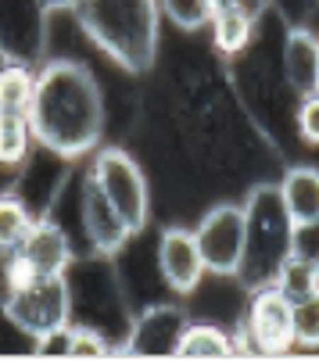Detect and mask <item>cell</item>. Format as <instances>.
<instances>
[{
    "instance_id": "cell-1",
    "label": "cell",
    "mask_w": 319,
    "mask_h": 362,
    "mask_svg": "<svg viewBox=\"0 0 319 362\" xmlns=\"http://www.w3.org/2000/svg\"><path fill=\"white\" fill-rule=\"evenodd\" d=\"M36 147L54 151L65 162H79L104 144L108 105L97 76L72 58H47L36 65V93L29 105Z\"/></svg>"
},
{
    "instance_id": "cell-2",
    "label": "cell",
    "mask_w": 319,
    "mask_h": 362,
    "mask_svg": "<svg viewBox=\"0 0 319 362\" xmlns=\"http://www.w3.org/2000/svg\"><path fill=\"white\" fill-rule=\"evenodd\" d=\"M83 36L122 72L144 76L158 62L162 4L158 0H79L72 8Z\"/></svg>"
},
{
    "instance_id": "cell-3",
    "label": "cell",
    "mask_w": 319,
    "mask_h": 362,
    "mask_svg": "<svg viewBox=\"0 0 319 362\" xmlns=\"http://www.w3.org/2000/svg\"><path fill=\"white\" fill-rule=\"evenodd\" d=\"M244 216H248V244H244V262L237 276L244 280V287L255 291V287L273 284L280 262L291 255L294 223L280 201V190L269 183L248 190Z\"/></svg>"
},
{
    "instance_id": "cell-4",
    "label": "cell",
    "mask_w": 319,
    "mask_h": 362,
    "mask_svg": "<svg viewBox=\"0 0 319 362\" xmlns=\"http://www.w3.org/2000/svg\"><path fill=\"white\" fill-rule=\"evenodd\" d=\"M86 176L100 187V194L108 197V204L126 223V230L133 237L144 233V226L151 219V187H147V176L133 154L126 147H115V144H100L90 154Z\"/></svg>"
},
{
    "instance_id": "cell-5",
    "label": "cell",
    "mask_w": 319,
    "mask_h": 362,
    "mask_svg": "<svg viewBox=\"0 0 319 362\" xmlns=\"http://www.w3.org/2000/svg\"><path fill=\"white\" fill-rule=\"evenodd\" d=\"M22 337H29V348H33V337L40 334H50V330H62L72 323V287H69V273H47V276H36L33 284L18 287L8 305L0 308Z\"/></svg>"
},
{
    "instance_id": "cell-6",
    "label": "cell",
    "mask_w": 319,
    "mask_h": 362,
    "mask_svg": "<svg viewBox=\"0 0 319 362\" xmlns=\"http://www.w3.org/2000/svg\"><path fill=\"white\" fill-rule=\"evenodd\" d=\"M194 237L201 244L208 276H237L244 262V244H248V216L244 204L219 201L201 216L194 226Z\"/></svg>"
},
{
    "instance_id": "cell-7",
    "label": "cell",
    "mask_w": 319,
    "mask_h": 362,
    "mask_svg": "<svg viewBox=\"0 0 319 362\" xmlns=\"http://www.w3.org/2000/svg\"><path fill=\"white\" fill-rule=\"evenodd\" d=\"M50 15L43 0H0V54L33 69L43 65Z\"/></svg>"
},
{
    "instance_id": "cell-8",
    "label": "cell",
    "mask_w": 319,
    "mask_h": 362,
    "mask_svg": "<svg viewBox=\"0 0 319 362\" xmlns=\"http://www.w3.org/2000/svg\"><path fill=\"white\" fill-rule=\"evenodd\" d=\"M154 262H158V276H162V284L176 298H190L208 276L201 244H197L194 230H187V226H166L162 233H158Z\"/></svg>"
},
{
    "instance_id": "cell-9",
    "label": "cell",
    "mask_w": 319,
    "mask_h": 362,
    "mask_svg": "<svg viewBox=\"0 0 319 362\" xmlns=\"http://www.w3.org/2000/svg\"><path fill=\"white\" fill-rule=\"evenodd\" d=\"M244 327L258 348V355H287L294 351V327H291V298L280 294L273 284L255 287Z\"/></svg>"
},
{
    "instance_id": "cell-10",
    "label": "cell",
    "mask_w": 319,
    "mask_h": 362,
    "mask_svg": "<svg viewBox=\"0 0 319 362\" xmlns=\"http://www.w3.org/2000/svg\"><path fill=\"white\" fill-rule=\"evenodd\" d=\"M79 216H83V233L97 258H112L133 240L126 223L115 216L108 197L100 194V187L90 176H83V187H79Z\"/></svg>"
},
{
    "instance_id": "cell-11",
    "label": "cell",
    "mask_w": 319,
    "mask_h": 362,
    "mask_svg": "<svg viewBox=\"0 0 319 362\" xmlns=\"http://www.w3.org/2000/svg\"><path fill=\"white\" fill-rule=\"evenodd\" d=\"M183 327H187L183 308H176V305L147 308V313H140L129 323V337L122 344H115L112 355H176Z\"/></svg>"
},
{
    "instance_id": "cell-12",
    "label": "cell",
    "mask_w": 319,
    "mask_h": 362,
    "mask_svg": "<svg viewBox=\"0 0 319 362\" xmlns=\"http://www.w3.org/2000/svg\"><path fill=\"white\" fill-rule=\"evenodd\" d=\"M18 255H25V262L47 276V273H69V266H76V247L69 240V233L62 230V223L54 216H36L25 240L15 247Z\"/></svg>"
},
{
    "instance_id": "cell-13",
    "label": "cell",
    "mask_w": 319,
    "mask_h": 362,
    "mask_svg": "<svg viewBox=\"0 0 319 362\" xmlns=\"http://www.w3.org/2000/svg\"><path fill=\"white\" fill-rule=\"evenodd\" d=\"M280 69H284V79L287 86L305 97V93H315V83H319V36L308 29V25H291L287 36H284V54H280Z\"/></svg>"
},
{
    "instance_id": "cell-14",
    "label": "cell",
    "mask_w": 319,
    "mask_h": 362,
    "mask_svg": "<svg viewBox=\"0 0 319 362\" xmlns=\"http://www.w3.org/2000/svg\"><path fill=\"white\" fill-rule=\"evenodd\" d=\"M277 190L294 226L319 223V169L315 165H291L280 176Z\"/></svg>"
},
{
    "instance_id": "cell-15",
    "label": "cell",
    "mask_w": 319,
    "mask_h": 362,
    "mask_svg": "<svg viewBox=\"0 0 319 362\" xmlns=\"http://www.w3.org/2000/svg\"><path fill=\"white\" fill-rule=\"evenodd\" d=\"M208 29H211V47H216L219 58H240V54H248L251 43H255L258 22H251L244 11H237V8L230 4V8L211 11Z\"/></svg>"
},
{
    "instance_id": "cell-16",
    "label": "cell",
    "mask_w": 319,
    "mask_h": 362,
    "mask_svg": "<svg viewBox=\"0 0 319 362\" xmlns=\"http://www.w3.org/2000/svg\"><path fill=\"white\" fill-rule=\"evenodd\" d=\"M180 358H230L233 355V337L230 330H223L219 323H190L180 334L176 344Z\"/></svg>"
},
{
    "instance_id": "cell-17",
    "label": "cell",
    "mask_w": 319,
    "mask_h": 362,
    "mask_svg": "<svg viewBox=\"0 0 319 362\" xmlns=\"http://www.w3.org/2000/svg\"><path fill=\"white\" fill-rule=\"evenodd\" d=\"M33 147H36V136H33L29 115L0 112V165L22 169L25 158L33 154Z\"/></svg>"
},
{
    "instance_id": "cell-18",
    "label": "cell",
    "mask_w": 319,
    "mask_h": 362,
    "mask_svg": "<svg viewBox=\"0 0 319 362\" xmlns=\"http://www.w3.org/2000/svg\"><path fill=\"white\" fill-rule=\"evenodd\" d=\"M33 93H36V69L33 65L8 62L4 69H0V112L29 115Z\"/></svg>"
},
{
    "instance_id": "cell-19",
    "label": "cell",
    "mask_w": 319,
    "mask_h": 362,
    "mask_svg": "<svg viewBox=\"0 0 319 362\" xmlns=\"http://www.w3.org/2000/svg\"><path fill=\"white\" fill-rule=\"evenodd\" d=\"M33 219H36V212L25 204L22 194L0 190V251H15L25 240Z\"/></svg>"
},
{
    "instance_id": "cell-20",
    "label": "cell",
    "mask_w": 319,
    "mask_h": 362,
    "mask_svg": "<svg viewBox=\"0 0 319 362\" xmlns=\"http://www.w3.org/2000/svg\"><path fill=\"white\" fill-rule=\"evenodd\" d=\"M273 287H277L280 294H287L291 301H298V298L319 291V266H312L308 258H301V255L291 251L284 262H280L277 276H273Z\"/></svg>"
},
{
    "instance_id": "cell-21",
    "label": "cell",
    "mask_w": 319,
    "mask_h": 362,
    "mask_svg": "<svg viewBox=\"0 0 319 362\" xmlns=\"http://www.w3.org/2000/svg\"><path fill=\"white\" fill-rule=\"evenodd\" d=\"M291 327H294V348L305 351L319 348V291L291 301Z\"/></svg>"
},
{
    "instance_id": "cell-22",
    "label": "cell",
    "mask_w": 319,
    "mask_h": 362,
    "mask_svg": "<svg viewBox=\"0 0 319 362\" xmlns=\"http://www.w3.org/2000/svg\"><path fill=\"white\" fill-rule=\"evenodd\" d=\"M158 4H162V18L176 25L180 33H201L211 22L208 0H158Z\"/></svg>"
},
{
    "instance_id": "cell-23",
    "label": "cell",
    "mask_w": 319,
    "mask_h": 362,
    "mask_svg": "<svg viewBox=\"0 0 319 362\" xmlns=\"http://www.w3.org/2000/svg\"><path fill=\"white\" fill-rule=\"evenodd\" d=\"M115 351V341H108V334H100L97 327H86V323H69V355L76 358H86V355H112Z\"/></svg>"
},
{
    "instance_id": "cell-24",
    "label": "cell",
    "mask_w": 319,
    "mask_h": 362,
    "mask_svg": "<svg viewBox=\"0 0 319 362\" xmlns=\"http://www.w3.org/2000/svg\"><path fill=\"white\" fill-rule=\"evenodd\" d=\"M294 126H298V136H301L305 144L319 147V93H305V97H298Z\"/></svg>"
},
{
    "instance_id": "cell-25",
    "label": "cell",
    "mask_w": 319,
    "mask_h": 362,
    "mask_svg": "<svg viewBox=\"0 0 319 362\" xmlns=\"http://www.w3.org/2000/svg\"><path fill=\"white\" fill-rule=\"evenodd\" d=\"M291 251L308 258L312 266H319V223H305V226H294V240H291Z\"/></svg>"
},
{
    "instance_id": "cell-26",
    "label": "cell",
    "mask_w": 319,
    "mask_h": 362,
    "mask_svg": "<svg viewBox=\"0 0 319 362\" xmlns=\"http://www.w3.org/2000/svg\"><path fill=\"white\" fill-rule=\"evenodd\" d=\"M233 8H237V11H244L251 22H262L265 15H269L273 0H233Z\"/></svg>"
},
{
    "instance_id": "cell-27",
    "label": "cell",
    "mask_w": 319,
    "mask_h": 362,
    "mask_svg": "<svg viewBox=\"0 0 319 362\" xmlns=\"http://www.w3.org/2000/svg\"><path fill=\"white\" fill-rule=\"evenodd\" d=\"M11 294H15V284H11V262H8V251H0V308L8 305Z\"/></svg>"
},
{
    "instance_id": "cell-28",
    "label": "cell",
    "mask_w": 319,
    "mask_h": 362,
    "mask_svg": "<svg viewBox=\"0 0 319 362\" xmlns=\"http://www.w3.org/2000/svg\"><path fill=\"white\" fill-rule=\"evenodd\" d=\"M43 4H47L50 11H54V15H62V11H72V8L79 4V0H43Z\"/></svg>"
},
{
    "instance_id": "cell-29",
    "label": "cell",
    "mask_w": 319,
    "mask_h": 362,
    "mask_svg": "<svg viewBox=\"0 0 319 362\" xmlns=\"http://www.w3.org/2000/svg\"><path fill=\"white\" fill-rule=\"evenodd\" d=\"M208 4H211V11H219V8H230L233 0H208Z\"/></svg>"
},
{
    "instance_id": "cell-30",
    "label": "cell",
    "mask_w": 319,
    "mask_h": 362,
    "mask_svg": "<svg viewBox=\"0 0 319 362\" xmlns=\"http://www.w3.org/2000/svg\"><path fill=\"white\" fill-rule=\"evenodd\" d=\"M315 93H319V83H315Z\"/></svg>"
},
{
    "instance_id": "cell-31",
    "label": "cell",
    "mask_w": 319,
    "mask_h": 362,
    "mask_svg": "<svg viewBox=\"0 0 319 362\" xmlns=\"http://www.w3.org/2000/svg\"><path fill=\"white\" fill-rule=\"evenodd\" d=\"M315 36H319V33H315Z\"/></svg>"
}]
</instances>
